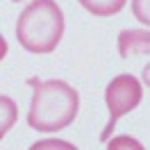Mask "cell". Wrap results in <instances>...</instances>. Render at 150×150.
I'll list each match as a JSON object with an SVG mask.
<instances>
[{
    "label": "cell",
    "mask_w": 150,
    "mask_h": 150,
    "mask_svg": "<svg viewBox=\"0 0 150 150\" xmlns=\"http://www.w3.org/2000/svg\"><path fill=\"white\" fill-rule=\"evenodd\" d=\"M80 112V93L64 80H46L32 84L28 125L37 132H59L68 127Z\"/></svg>",
    "instance_id": "obj_1"
},
{
    "label": "cell",
    "mask_w": 150,
    "mask_h": 150,
    "mask_svg": "<svg viewBox=\"0 0 150 150\" xmlns=\"http://www.w3.org/2000/svg\"><path fill=\"white\" fill-rule=\"evenodd\" d=\"M64 37V11L55 0H32L16 21V39L32 55L52 52Z\"/></svg>",
    "instance_id": "obj_2"
},
{
    "label": "cell",
    "mask_w": 150,
    "mask_h": 150,
    "mask_svg": "<svg viewBox=\"0 0 150 150\" xmlns=\"http://www.w3.org/2000/svg\"><path fill=\"white\" fill-rule=\"evenodd\" d=\"M143 98V84L130 73L116 75L112 82L105 89V103H107V109H109V121L105 125L100 139L107 143L112 139V130L116 127V123L121 116L130 114L132 109H137Z\"/></svg>",
    "instance_id": "obj_3"
},
{
    "label": "cell",
    "mask_w": 150,
    "mask_h": 150,
    "mask_svg": "<svg viewBox=\"0 0 150 150\" xmlns=\"http://www.w3.org/2000/svg\"><path fill=\"white\" fill-rule=\"evenodd\" d=\"M118 55L123 59L150 55V30H123L118 34Z\"/></svg>",
    "instance_id": "obj_4"
},
{
    "label": "cell",
    "mask_w": 150,
    "mask_h": 150,
    "mask_svg": "<svg viewBox=\"0 0 150 150\" xmlns=\"http://www.w3.org/2000/svg\"><path fill=\"white\" fill-rule=\"evenodd\" d=\"M93 16H114L125 7L127 0H77Z\"/></svg>",
    "instance_id": "obj_5"
},
{
    "label": "cell",
    "mask_w": 150,
    "mask_h": 150,
    "mask_svg": "<svg viewBox=\"0 0 150 150\" xmlns=\"http://www.w3.org/2000/svg\"><path fill=\"white\" fill-rule=\"evenodd\" d=\"M18 121V107L9 96H0V139L16 125Z\"/></svg>",
    "instance_id": "obj_6"
},
{
    "label": "cell",
    "mask_w": 150,
    "mask_h": 150,
    "mask_svg": "<svg viewBox=\"0 0 150 150\" xmlns=\"http://www.w3.org/2000/svg\"><path fill=\"white\" fill-rule=\"evenodd\" d=\"M107 150H146V148L139 139L127 137V134H118V137H112L107 141Z\"/></svg>",
    "instance_id": "obj_7"
},
{
    "label": "cell",
    "mask_w": 150,
    "mask_h": 150,
    "mask_svg": "<svg viewBox=\"0 0 150 150\" xmlns=\"http://www.w3.org/2000/svg\"><path fill=\"white\" fill-rule=\"evenodd\" d=\"M28 150H77V148L64 139H41L37 143H32Z\"/></svg>",
    "instance_id": "obj_8"
},
{
    "label": "cell",
    "mask_w": 150,
    "mask_h": 150,
    "mask_svg": "<svg viewBox=\"0 0 150 150\" xmlns=\"http://www.w3.org/2000/svg\"><path fill=\"white\" fill-rule=\"evenodd\" d=\"M132 14L139 23L150 28V0H132Z\"/></svg>",
    "instance_id": "obj_9"
},
{
    "label": "cell",
    "mask_w": 150,
    "mask_h": 150,
    "mask_svg": "<svg viewBox=\"0 0 150 150\" xmlns=\"http://www.w3.org/2000/svg\"><path fill=\"white\" fill-rule=\"evenodd\" d=\"M141 80H143V84L150 86V64L143 66V71H141Z\"/></svg>",
    "instance_id": "obj_10"
},
{
    "label": "cell",
    "mask_w": 150,
    "mask_h": 150,
    "mask_svg": "<svg viewBox=\"0 0 150 150\" xmlns=\"http://www.w3.org/2000/svg\"><path fill=\"white\" fill-rule=\"evenodd\" d=\"M7 50H9V46H7V41L2 39V34H0V62H2V57L7 55Z\"/></svg>",
    "instance_id": "obj_11"
},
{
    "label": "cell",
    "mask_w": 150,
    "mask_h": 150,
    "mask_svg": "<svg viewBox=\"0 0 150 150\" xmlns=\"http://www.w3.org/2000/svg\"><path fill=\"white\" fill-rule=\"evenodd\" d=\"M11 2H21V0H11Z\"/></svg>",
    "instance_id": "obj_12"
}]
</instances>
